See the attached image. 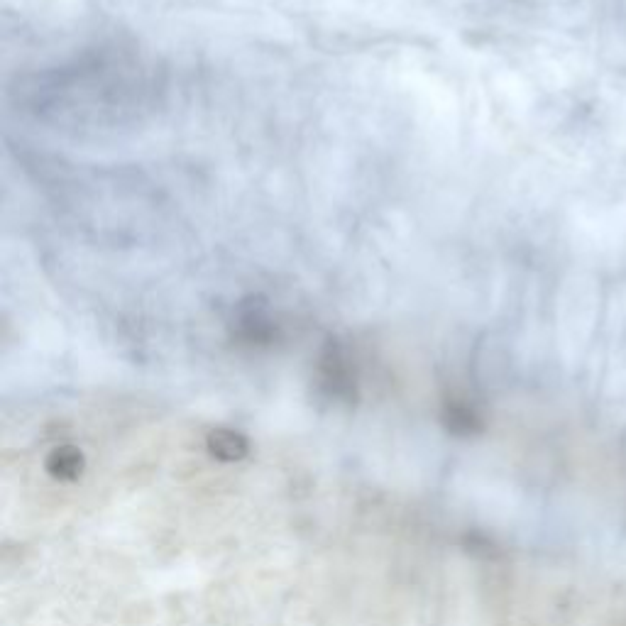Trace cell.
Instances as JSON below:
<instances>
[{
	"label": "cell",
	"mask_w": 626,
	"mask_h": 626,
	"mask_svg": "<svg viewBox=\"0 0 626 626\" xmlns=\"http://www.w3.org/2000/svg\"><path fill=\"white\" fill-rule=\"evenodd\" d=\"M208 448L223 463H235V460L247 455V441L240 433L230 431V428H218L208 436Z\"/></svg>",
	"instance_id": "1"
},
{
	"label": "cell",
	"mask_w": 626,
	"mask_h": 626,
	"mask_svg": "<svg viewBox=\"0 0 626 626\" xmlns=\"http://www.w3.org/2000/svg\"><path fill=\"white\" fill-rule=\"evenodd\" d=\"M81 468H84V458H81V453L76 448H57L47 458V470L57 480H76Z\"/></svg>",
	"instance_id": "2"
}]
</instances>
